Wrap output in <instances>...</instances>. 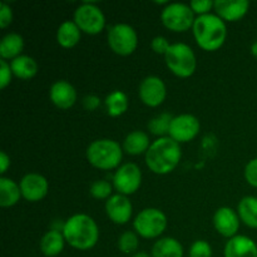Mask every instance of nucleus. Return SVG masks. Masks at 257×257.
I'll use <instances>...</instances> for the list:
<instances>
[{"instance_id": "f257e3e1", "label": "nucleus", "mask_w": 257, "mask_h": 257, "mask_svg": "<svg viewBox=\"0 0 257 257\" xmlns=\"http://www.w3.org/2000/svg\"><path fill=\"white\" fill-rule=\"evenodd\" d=\"M62 232L68 245L79 251L90 250L99 240V227L97 222L85 213L70 216L63 225Z\"/></svg>"}, {"instance_id": "f03ea898", "label": "nucleus", "mask_w": 257, "mask_h": 257, "mask_svg": "<svg viewBox=\"0 0 257 257\" xmlns=\"http://www.w3.org/2000/svg\"><path fill=\"white\" fill-rule=\"evenodd\" d=\"M182 158V150L180 143L166 136L160 137L151 143L146 153V165L156 175L171 173Z\"/></svg>"}, {"instance_id": "7ed1b4c3", "label": "nucleus", "mask_w": 257, "mask_h": 257, "mask_svg": "<svg viewBox=\"0 0 257 257\" xmlns=\"http://www.w3.org/2000/svg\"><path fill=\"white\" fill-rule=\"evenodd\" d=\"M193 37L198 47L207 52L220 49L227 37V27L225 20L217 14L197 15L192 27Z\"/></svg>"}, {"instance_id": "20e7f679", "label": "nucleus", "mask_w": 257, "mask_h": 257, "mask_svg": "<svg viewBox=\"0 0 257 257\" xmlns=\"http://www.w3.org/2000/svg\"><path fill=\"white\" fill-rule=\"evenodd\" d=\"M123 147L114 140L99 138L90 143L85 151L87 160L93 167L99 170H117L123 158Z\"/></svg>"}, {"instance_id": "39448f33", "label": "nucleus", "mask_w": 257, "mask_h": 257, "mask_svg": "<svg viewBox=\"0 0 257 257\" xmlns=\"http://www.w3.org/2000/svg\"><path fill=\"white\" fill-rule=\"evenodd\" d=\"M168 69L180 78H188L197 68V58L192 48L186 43H173L165 54Z\"/></svg>"}, {"instance_id": "423d86ee", "label": "nucleus", "mask_w": 257, "mask_h": 257, "mask_svg": "<svg viewBox=\"0 0 257 257\" xmlns=\"http://www.w3.org/2000/svg\"><path fill=\"white\" fill-rule=\"evenodd\" d=\"M167 227V216L156 207L143 208L133 220V228L143 238H157Z\"/></svg>"}, {"instance_id": "0eeeda50", "label": "nucleus", "mask_w": 257, "mask_h": 257, "mask_svg": "<svg viewBox=\"0 0 257 257\" xmlns=\"http://www.w3.org/2000/svg\"><path fill=\"white\" fill-rule=\"evenodd\" d=\"M195 19V13L186 3H168L161 12L163 25L172 32H187L193 27Z\"/></svg>"}, {"instance_id": "6e6552de", "label": "nucleus", "mask_w": 257, "mask_h": 257, "mask_svg": "<svg viewBox=\"0 0 257 257\" xmlns=\"http://www.w3.org/2000/svg\"><path fill=\"white\" fill-rule=\"evenodd\" d=\"M107 42L110 50L118 55H130L137 49L138 34L132 25L117 23L108 28Z\"/></svg>"}, {"instance_id": "1a4fd4ad", "label": "nucleus", "mask_w": 257, "mask_h": 257, "mask_svg": "<svg viewBox=\"0 0 257 257\" xmlns=\"http://www.w3.org/2000/svg\"><path fill=\"white\" fill-rule=\"evenodd\" d=\"M73 20L83 33L99 34L105 27V15L103 10L94 3L84 2L74 10Z\"/></svg>"}, {"instance_id": "9d476101", "label": "nucleus", "mask_w": 257, "mask_h": 257, "mask_svg": "<svg viewBox=\"0 0 257 257\" xmlns=\"http://www.w3.org/2000/svg\"><path fill=\"white\" fill-rule=\"evenodd\" d=\"M141 185H142V171L133 162L120 165L113 175V187L120 195H133L140 190Z\"/></svg>"}, {"instance_id": "9b49d317", "label": "nucleus", "mask_w": 257, "mask_h": 257, "mask_svg": "<svg viewBox=\"0 0 257 257\" xmlns=\"http://www.w3.org/2000/svg\"><path fill=\"white\" fill-rule=\"evenodd\" d=\"M200 130L201 123L198 118L190 113H183L173 117L168 136L181 145L192 141L200 133Z\"/></svg>"}, {"instance_id": "f8f14e48", "label": "nucleus", "mask_w": 257, "mask_h": 257, "mask_svg": "<svg viewBox=\"0 0 257 257\" xmlns=\"http://www.w3.org/2000/svg\"><path fill=\"white\" fill-rule=\"evenodd\" d=\"M140 99L148 107H158L167 97V87L158 75H147L143 78L138 88Z\"/></svg>"}, {"instance_id": "ddd939ff", "label": "nucleus", "mask_w": 257, "mask_h": 257, "mask_svg": "<svg viewBox=\"0 0 257 257\" xmlns=\"http://www.w3.org/2000/svg\"><path fill=\"white\" fill-rule=\"evenodd\" d=\"M23 198L29 202H39L49 191V183L43 175L37 172H29L23 176L19 182Z\"/></svg>"}, {"instance_id": "4468645a", "label": "nucleus", "mask_w": 257, "mask_h": 257, "mask_svg": "<svg viewBox=\"0 0 257 257\" xmlns=\"http://www.w3.org/2000/svg\"><path fill=\"white\" fill-rule=\"evenodd\" d=\"M105 213L108 218L115 225H125L131 220L133 206L128 196L115 193L105 201Z\"/></svg>"}, {"instance_id": "2eb2a0df", "label": "nucleus", "mask_w": 257, "mask_h": 257, "mask_svg": "<svg viewBox=\"0 0 257 257\" xmlns=\"http://www.w3.org/2000/svg\"><path fill=\"white\" fill-rule=\"evenodd\" d=\"M240 222L241 220L237 211L227 207V206L217 208L213 215V226H215L216 231L223 237H235L240 228Z\"/></svg>"}, {"instance_id": "dca6fc26", "label": "nucleus", "mask_w": 257, "mask_h": 257, "mask_svg": "<svg viewBox=\"0 0 257 257\" xmlns=\"http://www.w3.org/2000/svg\"><path fill=\"white\" fill-rule=\"evenodd\" d=\"M49 98L59 109H69L77 102V90L68 80L60 79L50 85Z\"/></svg>"}, {"instance_id": "f3484780", "label": "nucleus", "mask_w": 257, "mask_h": 257, "mask_svg": "<svg viewBox=\"0 0 257 257\" xmlns=\"http://www.w3.org/2000/svg\"><path fill=\"white\" fill-rule=\"evenodd\" d=\"M213 9L225 22H237L247 14L250 9L248 0H216Z\"/></svg>"}, {"instance_id": "a211bd4d", "label": "nucleus", "mask_w": 257, "mask_h": 257, "mask_svg": "<svg viewBox=\"0 0 257 257\" xmlns=\"http://www.w3.org/2000/svg\"><path fill=\"white\" fill-rule=\"evenodd\" d=\"M223 257H257V243L248 236L236 235L226 242Z\"/></svg>"}, {"instance_id": "6ab92c4d", "label": "nucleus", "mask_w": 257, "mask_h": 257, "mask_svg": "<svg viewBox=\"0 0 257 257\" xmlns=\"http://www.w3.org/2000/svg\"><path fill=\"white\" fill-rule=\"evenodd\" d=\"M123 151L131 156H140L147 153L148 148L151 147L150 137L146 132L140 130L132 131L125 136L123 140Z\"/></svg>"}, {"instance_id": "aec40b11", "label": "nucleus", "mask_w": 257, "mask_h": 257, "mask_svg": "<svg viewBox=\"0 0 257 257\" xmlns=\"http://www.w3.org/2000/svg\"><path fill=\"white\" fill-rule=\"evenodd\" d=\"M65 238L63 232L55 230H50L43 235L42 240H40L39 247L40 251L44 256L47 257H55L62 253L64 250Z\"/></svg>"}, {"instance_id": "412c9836", "label": "nucleus", "mask_w": 257, "mask_h": 257, "mask_svg": "<svg viewBox=\"0 0 257 257\" xmlns=\"http://www.w3.org/2000/svg\"><path fill=\"white\" fill-rule=\"evenodd\" d=\"M183 246L175 237H161L153 243L151 255L152 257H183Z\"/></svg>"}, {"instance_id": "4be33fe9", "label": "nucleus", "mask_w": 257, "mask_h": 257, "mask_svg": "<svg viewBox=\"0 0 257 257\" xmlns=\"http://www.w3.org/2000/svg\"><path fill=\"white\" fill-rule=\"evenodd\" d=\"M24 39L19 33H8L0 40V57L4 60H13L22 55Z\"/></svg>"}, {"instance_id": "5701e85b", "label": "nucleus", "mask_w": 257, "mask_h": 257, "mask_svg": "<svg viewBox=\"0 0 257 257\" xmlns=\"http://www.w3.org/2000/svg\"><path fill=\"white\" fill-rule=\"evenodd\" d=\"M82 30L79 29L74 20H64L58 27L57 42L63 48H73L79 43Z\"/></svg>"}, {"instance_id": "b1692460", "label": "nucleus", "mask_w": 257, "mask_h": 257, "mask_svg": "<svg viewBox=\"0 0 257 257\" xmlns=\"http://www.w3.org/2000/svg\"><path fill=\"white\" fill-rule=\"evenodd\" d=\"M22 196L19 183L12 178L2 176L0 177V206L2 207H12L19 202Z\"/></svg>"}, {"instance_id": "393cba45", "label": "nucleus", "mask_w": 257, "mask_h": 257, "mask_svg": "<svg viewBox=\"0 0 257 257\" xmlns=\"http://www.w3.org/2000/svg\"><path fill=\"white\" fill-rule=\"evenodd\" d=\"M10 68H12L13 74L23 80L30 79L38 73V63L35 62L34 58L25 54L10 60Z\"/></svg>"}, {"instance_id": "a878e982", "label": "nucleus", "mask_w": 257, "mask_h": 257, "mask_svg": "<svg viewBox=\"0 0 257 257\" xmlns=\"http://www.w3.org/2000/svg\"><path fill=\"white\" fill-rule=\"evenodd\" d=\"M237 213L241 222L247 227L257 228V197L256 196H245L241 198L237 205Z\"/></svg>"}, {"instance_id": "bb28decb", "label": "nucleus", "mask_w": 257, "mask_h": 257, "mask_svg": "<svg viewBox=\"0 0 257 257\" xmlns=\"http://www.w3.org/2000/svg\"><path fill=\"white\" fill-rule=\"evenodd\" d=\"M104 104L108 115H110V117H119L128 109L130 100H128L127 94L123 90L114 89L105 97Z\"/></svg>"}, {"instance_id": "cd10ccee", "label": "nucleus", "mask_w": 257, "mask_h": 257, "mask_svg": "<svg viewBox=\"0 0 257 257\" xmlns=\"http://www.w3.org/2000/svg\"><path fill=\"white\" fill-rule=\"evenodd\" d=\"M173 119V115L168 112L160 113V114L155 115L153 118H151L150 122H148L147 127L152 135L158 136L160 137H166V136L170 133V127L171 122Z\"/></svg>"}, {"instance_id": "c85d7f7f", "label": "nucleus", "mask_w": 257, "mask_h": 257, "mask_svg": "<svg viewBox=\"0 0 257 257\" xmlns=\"http://www.w3.org/2000/svg\"><path fill=\"white\" fill-rule=\"evenodd\" d=\"M118 250L125 255H133L137 252L138 246H140V240L138 235L135 231H124L122 235L118 237L117 241Z\"/></svg>"}, {"instance_id": "c756f323", "label": "nucleus", "mask_w": 257, "mask_h": 257, "mask_svg": "<svg viewBox=\"0 0 257 257\" xmlns=\"http://www.w3.org/2000/svg\"><path fill=\"white\" fill-rule=\"evenodd\" d=\"M113 192V185L108 182L107 180H95L94 182L90 185L89 193L93 198L95 200H105L112 196Z\"/></svg>"}, {"instance_id": "7c9ffc66", "label": "nucleus", "mask_w": 257, "mask_h": 257, "mask_svg": "<svg viewBox=\"0 0 257 257\" xmlns=\"http://www.w3.org/2000/svg\"><path fill=\"white\" fill-rule=\"evenodd\" d=\"M212 247L206 240H196L188 250V257H212Z\"/></svg>"}, {"instance_id": "2f4dec72", "label": "nucleus", "mask_w": 257, "mask_h": 257, "mask_svg": "<svg viewBox=\"0 0 257 257\" xmlns=\"http://www.w3.org/2000/svg\"><path fill=\"white\" fill-rule=\"evenodd\" d=\"M243 176H245V180L248 185L257 188V157L248 161L247 165L245 166Z\"/></svg>"}, {"instance_id": "473e14b6", "label": "nucleus", "mask_w": 257, "mask_h": 257, "mask_svg": "<svg viewBox=\"0 0 257 257\" xmlns=\"http://www.w3.org/2000/svg\"><path fill=\"white\" fill-rule=\"evenodd\" d=\"M213 5H215V2H212V0H192L190 3L191 9L197 15H203L211 13V9L213 8Z\"/></svg>"}, {"instance_id": "72a5a7b5", "label": "nucleus", "mask_w": 257, "mask_h": 257, "mask_svg": "<svg viewBox=\"0 0 257 257\" xmlns=\"http://www.w3.org/2000/svg\"><path fill=\"white\" fill-rule=\"evenodd\" d=\"M12 78L13 72L12 68H10V63L2 59L0 60V88L2 89L7 88L10 84V82H12Z\"/></svg>"}, {"instance_id": "f704fd0d", "label": "nucleus", "mask_w": 257, "mask_h": 257, "mask_svg": "<svg viewBox=\"0 0 257 257\" xmlns=\"http://www.w3.org/2000/svg\"><path fill=\"white\" fill-rule=\"evenodd\" d=\"M170 47L171 43L168 42L167 38L163 37V35H157V37H155L151 40V48H152L153 52L157 53V54L165 55L166 53H167V50L170 49Z\"/></svg>"}, {"instance_id": "c9c22d12", "label": "nucleus", "mask_w": 257, "mask_h": 257, "mask_svg": "<svg viewBox=\"0 0 257 257\" xmlns=\"http://www.w3.org/2000/svg\"><path fill=\"white\" fill-rule=\"evenodd\" d=\"M13 22V9L5 2L0 3V27L5 29Z\"/></svg>"}, {"instance_id": "e433bc0d", "label": "nucleus", "mask_w": 257, "mask_h": 257, "mask_svg": "<svg viewBox=\"0 0 257 257\" xmlns=\"http://www.w3.org/2000/svg\"><path fill=\"white\" fill-rule=\"evenodd\" d=\"M100 105V98L95 94H88L83 98V107L87 110H95Z\"/></svg>"}, {"instance_id": "4c0bfd02", "label": "nucleus", "mask_w": 257, "mask_h": 257, "mask_svg": "<svg viewBox=\"0 0 257 257\" xmlns=\"http://www.w3.org/2000/svg\"><path fill=\"white\" fill-rule=\"evenodd\" d=\"M9 167H10V157L4 152V151H2V152H0V173L4 175Z\"/></svg>"}, {"instance_id": "58836bf2", "label": "nucleus", "mask_w": 257, "mask_h": 257, "mask_svg": "<svg viewBox=\"0 0 257 257\" xmlns=\"http://www.w3.org/2000/svg\"><path fill=\"white\" fill-rule=\"evenodd\" d=\"M131 257H152V255L148 252H146V251H137V252L133 253Z\"/></svg>"}, {"instance_id": "ea45409f", "label": "nucleus", "mask_w": 257, "mask_h": 257, "mask_svg": "<svg viewBox=\"0 0 257 257\" xmlns=\"http://www.w3.org/2000/svg\"><path fill=\"white\" fill-rule=\"evenodd\" d=\"M250 52H251V54L253 55V57L257 58V40H255V42H253L252 44H251Z\"/></svg>"}]
</instances>
